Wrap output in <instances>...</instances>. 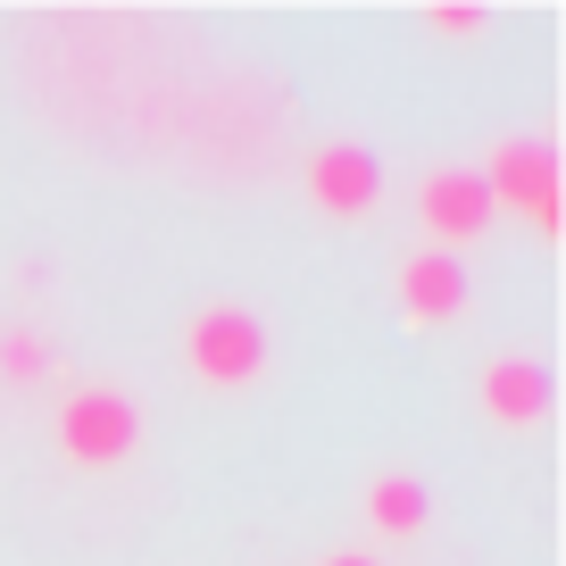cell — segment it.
<instances>
[{
	"instance_id": "obj_1",
	"label": "cell",
	"mask_w": 566,
	"mask_h": 566,
	"mask_svg": "<svg viewBox=\"0 0 566 566\" xmlns=\"http://www.w3.org/2000/svg\"><path fill=\"white\" fill-rule=\"evenodd\" d=\"M184 358H192V375L209 391L259 384V375H266V325H259V308H242V301L192 308V325H184Z\"/></svg>"
},
{
	"instance_id": "obj_9",
	"label": "cell",
	"mask_w": 566,
	"mask_h": 566,
	"mask_svg": "<svg viewBox=\"0 0 566 566\" xmlns=\"http://www.w3.org/2000/svg\"><path fill=\"white\" fill-rule=\"evenodd\" d=\"M42 375H51V350H42V334H25V325H9V334H0V384H42Z\"/></svg>"
},
{
	"instance_id": "obj_6",
	"label": "cell",
	"mask_w": 566,
	"mask_h": 566,
	"mask_svg": "<svg viewBox=\"0 0 566 566\" xmlns=\"http://www.w3.org/2000/svg\"><path fill=\"white\" fill-rule=\"evenodd\" d=\"M483 417L492 424H542L549 417V367L542 358H492L483 367Z\"/></svg>"
},
{
	"instance_id": "obj_5",
	"label": "cell",
	"mask_w": 566,
	"mask_h": 566,
	"mask_svg": "<svg viewBox=\"0 0 566 566\" xmlns=\"http://www.w3.org/2000/svg\"><path fill=\"white\" fill-rule=\"evenodd\" d=\"M301 184H308V200H317L325 217H367L375 200H384V167H375V150H358V142H325V150H308Z\"/></svg>"
},
{
	"instance_id": "obj_2",
	"label": "cell",
	"mask_w": 566,
	"mask_h": 566,
	"mask_svg": "<svg viewBox=\"0 0 566 566\" xmlns=\"http://www.w3.org/2000/svg\"><path fill=\"white\" fill-rule=\"evenodd\" d=\"M475 176H483V192H492V209H525V217H533V233H542V242H558V226H566V192H558V150H549L542 134H509V142H492V159H483Z\"/></svg>"
},
{
	"instance_id": "obj_11",
	"label": "cell",
	"mask_w": 566,
	"mask_h": 566,
	"mask_svg": "<svg viewBox=\"0 0 566 566\" xmlns=\"http://www.w3.org/2000/svg\"><path fill=\"white\" fill-rule=\"evenodd\" d=\"M325 566H375V558H358V549H342V558H325Z\"/></svg>"
},
{
	"instance_id": "obj_4",
	"label": "cell",
	"mask_w": 566,
	"mask_h": 566,
	"mask_svg": "<svg viewBox=\"0 0 566 566\" xmlns=\"http://www.w3.org/2000/svg\"><path fill=\"white\" fill-rule=\"evenodd\" d=\"M417 217H424V233H433V250H459V242H475L483 226H492V192H483V176L475 167H433V176L417 184Z\"/></svg>"
},
{
	"instance_id": "obj_3",
	"label": "cell",
	"mask_w": 566,
	"mask_h": 566,
	"mask_svg": "<svg viewBox=\"0 0 566 566\" xmlns=\"http://www.w3.org/2000/svg\"><path fill=\"white\" fill-rule=\"evenodd\" d=\"M134 442H142V408L117 384H84V391L59 400V450L75 467H125Z\"/></svg>"
},
{
	"instance_id": "obj_7",
	"label": "cell",
	"mask_w": 566,
	"mask_h": 566,
	"mask_svg": "<svg viewBox=\"0 0 566 566\" xmlns=\"http://www.w3.org/2000/svg\"><path fill=\"white\" fill-rule=\"evenodd\" d=\"M400 308H408V325H450V317L467 308L459 259H442V250H417V259L400 266Z\"/></svg>"
},
{
	"instance_id": "obj_10",
	"label": "cell",
	"mask_w": 566,
	"mask_h": 566,
	"mask_svg": "<svg viewBox=\"0 0 566 566\" xmlns=\"http://www.w3.org/2000/svg\"><path fill=\"white\" fill-rule=\"evenodd\" d=\"M433 34H483V9H424Z\"/></svg>"
},
{
	"instance_id": "obj_8",
	"label": "cell",
	"mask_w": 566,
	"mask_h": 566,
	"mask_svg": "<svg viewBox=\"0 0 566 566\" xmlns=\"http://www.w3.org/2000/svg\"><path fill=\"white\" fill-rule=\"evenodd\" d=\"M424 509H433V500H424V483H417V475H375V483H367V525H375V533H391V542L424 533Z\"/></svg>"
}]
</instances>
